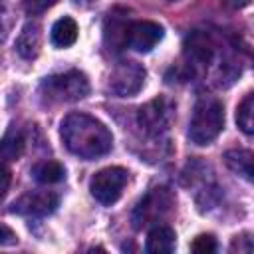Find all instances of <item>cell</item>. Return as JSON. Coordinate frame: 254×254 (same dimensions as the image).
Here are the masks:
<instances>
[{"instance_id":"2e32d148","label":"cell","mask_w":254,"mask_h":254,"mask_svg":"<svg viewBox=\"0 0 254 254\" xmlns=\"http://www.w3.org/2000/svg\"><path fill=\"white\" fill-rule=\"evenodd\" d=\"M24 153V137L20 131H8L0 141V161H16Z\"/></svg>"},{"instance_id":"ba28073f","label":"cell","mask_w":254,"mask_h":254,"mask_svg":"<svg viewBox=\"0 0 254 254\" xmlns=\"http://www.w3.org/2000/svg\"><path fill=\"white\" fill-rule=\"evenodd\" d=\"M145 67L137 62H119L111 73H109V79H107V87L113 95L117 97H131L135 95L143 83H145Z\"/></svg>"},{"instance_id":"9a60e30c","label":"cell","mask_w":254,"mask_h":254,"mask_svg":"<svg viewBox=\"0 0 254 254\" xmlns=\"http://www.w3.org/2000/svg\"><path fill=\"white\" fill-rule=\"evenodd\" d=\"M32 175L40 185H52V183H60L65 177V171L64 165L58 161H42L32 169Z\"/></svg>"},{"instance_id":"52a82bcc","label":"cell","mask_w":254,"mask_h":254,"mask_svg":"<svg viewBox=\"0 0 254 254\" xmlns=\"http://www.w3.org/2000/svg\"><path fill=\"white\" fill-rule=\"evenodd\" d=\"M216 44L206 32H192L189 34L185 42V60H187V69L192 75H204L214 60L216 54Z\"/></svg>"},{"instance_id":"7402d4cb","label":"cell","mask_w":254,"mask_h":254,"mask_svg":"<svg viewBox=\"0 0 254 254\" xmlns=\"http://www.w3.org/2000/svg\"><path fill=\"white\" fill-rule=\"evenodd\" d=\"M226 6H230V8H244L250 0H222Z\"/></svg>"},{"instance_id":"ffe728a7","label":"cell","mask_w":254,"mask_h":254,"mask_svg":"<svg viewBox=\"0 0 254 254\" xmlns=\"http://www.w3.org/2000/svg\"><path fill=\"white\" fill-rule=\"evenodd\" d=\"M16 242H18L16 232H14L10 226H6V224L0 222V246H12V244H16Z\"/></svg>"},{"instance_id":"6da1fadb","label":"cell","mask_w":254,"mask_h":254,"mask_svg":"<svg viewBox=\"0 0 254 254\" xmlns=\"http://www.w3.org/2000/svg\"><path fill=\"white\" fill-rule=\"evenodd\" d=\"M60 133L65 149L81 159H97L107 155L113 145L111 131L87 113H69L62 121Z\"/></svg>"},{"instance_id":"30bf717a","label":"cell","mask_w":254,"mask_h":254,"mask_svg":"<svg viewBox=\"0 0 254 254\" xmlns=\"http://www.w3.org/2000/svg\"><path fill=\"white\" fill-rule=\"evenodd\" d=\"M60 198L52 190H30L12 202V212L22 216H46L52 214Z\"/></svg>"},{"instance_id":"44dd1931","label":"cell","mask_w":254,"mask_h":254,"mask_svg":"<svg viewBox=\"0 0 254 254\" xmlns=\"http://www.w3.org/2000/svg\"><path fill=\"white\" fill-rule=\"evenodd\" d=\"M8 187H10V171L0 163V198L6 194Z\"/></svg>"},{"instance_id":"d6986e66","label":"cell","mask_w":254,"mask_h":254,"mask_svg":"<svg viewBox=\"0 0 254 254\" xmlns=\"http://www.w3.org/2000/svg\"><path fill=\"white\" fill-rule=\"evenodd\" d=\"M58 0H24V8L28 14H42L48 8H52Z\"/></svg>"},{"instance_id":"3957f363","label":"cell","mask_w":254,"mask_h":254,"mask_svg":"<svg viewBox=\"0 0 254 254\" xmlns=\"http://www.w3.org/2000/svg\"><path fill=\"white\" fill-rule=\"evenodd\" d=\"M40 93L50 103H71L83 99L89 93V81L85 73L69 69L65 73L46 77L40 85Z\"/></svg>"},{"instance_id":"603a6c76","label":"cell","mask_w":254,"mask_h":254,"mask_svg":"<svg viewBox=\"0 0 254 254\" xmlns=\"http://www.w3.org/2000/svg\"><path fill=\"white\" fill-rule=\"evenodd\" d=\"M77 6H83V8H89V6H93V4H97V0H73Z\"/></svg>"},{"instance_id":"5b68a950","label":"cell","mask_w":254,"mask_h":254,"mask_svg":"<svg viewBox=\"0 0 254 254\" xmlns=\"http://www.w3.org/2000/svg\"><path fill=\"white\" fill-rule=\"evenodd\" d=\"M175 115V105L167 97H155L137 111V123L149 137H163Z\"/></svg>"},{"instance_id":"4fadbf2b","label":"cell","mask_w":254,"mask_h":254,"mask_svg":"<svg viewBox=\"0 0 254 254\" xmlns=\"http://www.w3.org/2000/svg\"><path fill=\"white\" fill-rule=\"evenodd\" d=\"M224 163L234 175L242 177L248 183L252 181V153L248 149H230V151H226L224 153Z\"/></svg>"},{"instance_id":"7c38bea8","label":"cell","mask_w":254,"mask_h":254,"mask_svg":"<svg viewBox=\"0 0 254 254\" xmlns=\"http://www.w3.org/2000/svg\"><path fill=\"white\" fill-rule=\"evenodd\" d=\"M177 234L171 226L167 224H155L149 234H147V246L145 250L149 254H169L175 250V244H177Z\"/></svg>"},{"instance_id":"e0dca14e","label":"cell","mask_w":254,"mask_h":254,"mask_svg":"<svg viewBox=\"0 0 254 254\" xmlns=\"http://www.w3.org/2000/svg\"><path fill=\"white\" fill-rule=\"evenodd\" d=\"M236 123L242 129V133H254V93H246V97L240 101L236 109Z\"/></svg>"},{"instance_id":"8992f818","label":"cell","mask_w":254,"mask_h":254,"mask_svg":"<svg viewBox=\"0 0 254 254\" xmlns=\"http://www.w3.org/2000/svg\"><path fill=\"white\" fill-rule=\"evenodd\" d=\"M127 179H129V173L123 167H105L91 177L89 190L97 202L113 204L121 196L127 185Z\"/></svg>"},{"instance_id":"5bb4252c","label":"cell","mask_w":254,"mask_h":254,"mask_svg":"<svg viewBox=\"0 0 254 254\" xmlns=\"http://www.w3.org/2000/svg\"><path fill=\"white\" fill-rule=\"evenodd\" d=\"M77 40V24L73 18L64 16L52 26V44L58 48H69Z\"/></svg>"},{"instance_id":"7a4b0ae2","label":"cell","mask_w":254,"mask_h":254,"mask_svg":"<svg viewBox=\"0 0 254 254\" xmlns=\"http://www.w3.org/2000/svg\"><path fill=\"white\" fill-rule=\"evenodd\" d=\"M224 127V107L214 95H200L194 103L189 123V139L198 145H210Z\"/></svg>"},{"instance_id":"277c9868","label":"cell","mask_w":254,"mask_h":254,"mask_svg":"<svg viewBox=\"0 0 254 254\" xmlns=\"http://www.w3.org/2000/svg\"><path fill=\"white\" fill-rule=\"evenodd\" d=\"M175 206V194L167 187L151 189L135 206L131 220L135 228H145L151 224H159L161 218H165L171 208Z\"/></svg>"},{"instance_id":"8fae6325","label":"cell","mask_w":254,"mask_h":254,"mask_svg":"<svg viewBox=\"0 0 254 254\" xmlns=\"http://www.w3.org/2000/svg\"><path fill=\"white\" fill-rule=\"evenodd\" d=\"M40 46H42V26L30 20L24 24V28L16 38V52L24 60H34L40 54Z\"/></svg>"},{"instance_id":"9c48e42d","label":"cell","mask_w":254,"mask_h":254,"mask_svg":"<svg viewBox=\"0 0 254 254\" xmlns=\"http://www.w3.org/2000/svg\"><path fill=\"white\" fill-rule=\"evenodd\" d=\"M163 26H159L157 22L151 20H137L127 24V32H125V44L129 48H133L135 52L147 54L151 52L161 40H163Z\"/></svg>"},{"instance_id":"ac0fdd59","label":"cell","mask_w":254,"mask_h":254,"mask_svg":"<svg viewBox=\"0 0 254 254\" xmlns=\"http://www.w3.org/2000/svg\"><path fill=\"white\" fill-rule=\"evenodd\" d=\"M190 250L196 252V254H210V252L216 250V240H214L212 234H200L190 244Z\"/></svg>"}]
</instances>
